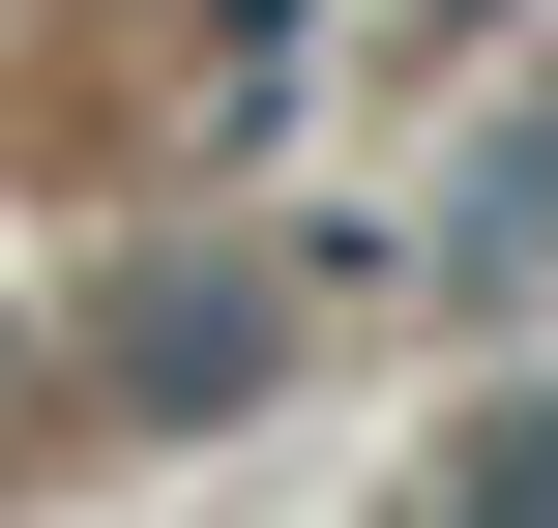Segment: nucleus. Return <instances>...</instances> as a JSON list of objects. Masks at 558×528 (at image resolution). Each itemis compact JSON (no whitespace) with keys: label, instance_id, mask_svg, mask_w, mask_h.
I'll return each instance as SVG.
<instances>
[{"label":"nucleus","instance_id":"1","mask_svg":"<svg viewBox=\"0 0 558 528\" xmlns=\"http://www.w3.org/2000/svg\"><path fill=\"white\" fill-rule=\"evenodd\" d=\"M441 528H558V382H500V412L441 441Z\"/></svg>","mask_w":558,"mask_h":528},{"label":"nucleus","instance_id":"2","mask_svg":"<svg viewBox=\"0 0 558 528\" xmlns=\"http://www.w3.org/2000/svg\"><path fill=\"white\" fill-rule=\"evenodd\" d=\"M118 382H147V412H235V382H265V294H147V353H118Z\"/></svg>","mask_w":558,"mask_h":528}]
</instances>
